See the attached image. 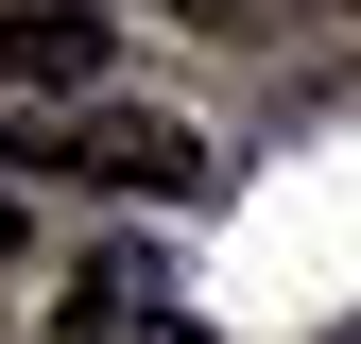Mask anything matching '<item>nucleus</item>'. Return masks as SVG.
<instances>
[{
    "label": "nucleus",
    "instance_id": "f257e3e1",
    "mask_svg": "<svg viewBox=\"0 0 361 344\" xmlns=\"http://www.w3.org/2000/svg\"><path fill=\"white\" fill-rule=\"evenodd\" d=\"M104 69H121V35H104V0H0V155H18L35 121H69V104H104Z\"/></svg>",
    "mask_w": 361,
    "mask_h": 344
},
{
    "label": "nucleus",
    "instance_id": "f03ea898",
    "mask_svg": "<svg viewBox=\"0 0 361 344\" xmlns=\"http://www.w3.org/2000/svg\"><path fill=\"white\" fill-rule=\"evenodd\" d=\"M18 155L86 172V190H207V138H190L172 104H121V86H104V104H69V121H35Z\"/></svg>",
    "mask_w": 361,
    "mask_h": 344
},
{
    "label": "nucleus",
    "instance_id": "7ed1b4c3",
    "mask_svg": "<svg viewBox=\"0 0 361 344\" xmlns=\"http://www.w3.org/2000/svg\"><path fill=\"white\" fill-rule=\"evenodd\" d=\"M52 344H207L172 293L138 276V258H104V276H69V310H52Z\"/></svg>",
    "mask_w": 361,
    "mask_h": 344
},
{
    "label": "nucleus",
    "instance_id": "20e7f679",
    "mask_svg": "<svg viewBox=\"0 0 361 344\" xmlns=\"http://www.w3.org/2000/svg\"><path fill=\"white\" fill-rule=\"evenodd\" d=\"M0 258H18V207H0Z\"/></svg>",
    "mask_w": 361,
    "mask_h": 344
},
{
    "label": "nucleus",
    "instance_id": "39448f33",
    "mask_svg": "<svg viewBox=\"0 0 361 344\" xmlns=\"http://www.w3.org/2000/svg\"><path fill=\"white\" fill-rule=\"evenodd\" d=\"M190 18H241V0H190Z\"/></svg>",
    "mask_w": 361,
    "mask_h": 344
},
{
    "label": "nucleus",
    "instance_id": "423d86ee",
    "mask_svg": "<svg viewBox=\"0 0 361 344\" xmlns=\"http://www.w3.org/2000/svg\"><path fill=\"white\" fill-rule=\"evenodd\" d=\"M327 344H344V327H327Z\"/></svg>",
    "mask_w": 361,
    "mask_h": 344
}]
</instances>
